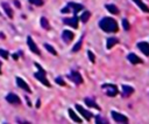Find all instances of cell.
<instances>
[{
  "mask_svg": "<svg viewBox=\"0 0 149 124\" xmlns=\"http://www.w3.org/2000/svg\"><path fill=\"white\" fill-rule=\"evenodd\" d=\"M99 27L106 33H116L119 30L118 22L112 18H102L99 21Z\"/></svg>",
  "mask_w": 149,
  "mask_h": 124,
  "instance_id": "obj_1",
  "label": "cell"
},
{
  "mask_svg": "<svg viewBox=\"0 0 149 124\" xmlns=\"http://www.w3.org/2000/svg\"><path fill=\"white\" fill-rule=\"evenodd\" d=\"M35 66H36V68L38 69V71L34 74L35 78H37V80H38L42 84H44L45 87H50V83H49V81L47 80V76H45V71H44V69H43L38 63H35Z\"/></svg>",
  "mask_w": 149,
  "mask_h": 124,
  "instance_id": "obj_2",
  "label": "cell"
},
{
  "mask_svg": "<svg viewBox=\"0 0 149 124\" xmlns=\"http://www.w3.org/2000/svg\"><path fill=\"white\" fill-rule=\"evenodd\" d=\"M101 89L105 90L106 95L109 96V97H114L118 95L119 90H118V87L115 84H111V83H105L101 85Z\"/></svg>",
  "mask_w": 149,
  "mask_h": 124,
  "instance_id": "obj_3",
  "label": "cell"
},
{
  "mask_svg": "<svg viewBox=\"0 0 149 124\" xmlns=\"http://www.w3.org/2000/svg\"><path fill=\"white\" fill-rule=\"evenodd\" d=\"M69 78H70L74 84H78V85L81 84V83L84 82L81 75H80L79 71H77V70H72V71L69 74Z\"/></svg>",
  "mask_w": 149,
  "mask_h": 124,
  "instance_id": "obj_4",
  "label": "cell"
},
{
  "mask_svg": "<svg viewBox=\"0 0 149 124\" xmlns=\"http://www.w3.org/2000/svg\"><path fill=\"white\" fill-rule=\"evenodd\" d=\"M78 21H79V19H78V16H77L76 14H74L72 18L63 19V22H64L65 25H68V26L72 27V28H78Z\"/></svg>",
  "mask_w": 149,
  "mask_h": 124,
  "instance_id": "obj_5",
  "label": "cell"
},
{
  "mask_svg": "<svg viewBox=\"0 0 149 124\" xmlns=\"http://www.w3.org/2000/svg\"><path fill=\"white\" fill-rule=\"evenodd\" d=\"M6 101H7L8 103H10V104H14V105H19V104L21 103L20 97H19L17 95L13 94V92L7 94V96H6Z\"/></svg>",
  "mask_w": 149,
  "mask_h": 124,
  "instance_id": "obj_6",
  "label": "cell"
},
{
  "mask_svg": "<svg viewBox=\"0 0 149 124\" xmlns=\"http://www.w3.org/2000/svg\"><path fill=\"white\" fill-rule=\"evenodd\" d=\"M76 109L79 111V113L86 119V120H90L92 117H93V113L92 112H90V111H87V110H85L81 105H79V104H76Z\"/></svg>",
  "mask_w": 149,
  "mask_h": 124,
  "instance_id": "obj_7",
  "label": "cell"
},
{
  "mask_svg": "<svg viewBox=\"0 0 149 124\" xmlns=\"http://www.w3.org/2000/svg\"><path fill=\"white\" fill-rule=\"evenodd\" d=\"M111 115L113 117V119L118 123H128V118L125 116V115H121L116 111H111Z\"/></svg>",
  "mask_w": 149,
  "mask_h": 124,
  "instance_id": "obj_8",
  "label": "cell"
},
{
  "mask_svg": "<svg viewBox=\"0 0 149 124\" xmlns=\"http://www.w3.org/2000/svg\"><path fill=\"white\" fill-rule=\"evenodd\" d=\"M27 44H28L29 49H30L33 53H35V54H37V55L41 54V53H40V49L37 48V46H36V43L34 42V40L31 39V36H28V37H27Z\"/></svg>",
  "mask_w": 149,
  "mask_h": 124,
  "instance_id": "obj_9",
  "label": "cell"
},
{
  "mask_svg": "<svg viewBox=\"0 0 149 124\" xmlns=\"http://www.w3.org/2000/svg\"><path fill=\"white\" fill-rule=\"evenodd\" d=\"M73 37H74V34H73L71 30H68V29L63 30V33H62V39H63L64 42L69 43V42H71V41L73 40Z\"/></svg>",
  "mask_w": 149,
  "mask_h": 124,
  "instance_id": "obj_10",
  "label": "cell"
},
{
  "mask_svg": "<svg viewBox=\"0 0 149 124\" xmlns=\"http://www.w3.org/2000/svg\"><path fill=\"white\" fill-rule=\"evenodd\" d=\"M68 7H69L70 11L72 9L73 14H77L79 11H81V9L84 8L83 5H80V4H76V2H69V4H68Z\"/></svg>",
  "mask_w": 149,
  "mask_h": 124,
  "instance_id": "obj_11",
  "label": "cell"
},
{
  "mask_svg": "<svg viewBox=\"0 0 149 124\" xmlns=\"http://www.w3.org/2000/svg\"><path fill=\"white\" fill-rule=\"evenodd\" d=\"M137 48H139L144 55L149 56V43H148V42H144V41L139 42V43H137Z\"/></svg>",
  "mask_w": 149,
  "mask_h": 124,
  "instance_id": "obj_12",
  "label": "cell"
},
{
  "mask_svg": "<svg viewBox=\"0 0 149 124\" xmlns=\"http://www.w3.org/2000/svg\"><path fill=\"white\" fill-rule=\"evenodd\" d=\"M16 84L21 88V89H23L24 91H27V92H31V90H30V88H29V85L26 83V81H23L21 77H16Z\"/></svg>",
  "mask_w": 149,
  "mask_h": 124,
  "instance_id": "obj_13",
  "label": "cell"
},
{
  "mask_svg": "<svg viewBox=\"0 0 149 124\" xmlns=\"http://www.w3.org/2000/svg\"><path fill=\"white\" fill-rule=\"evenodd\" d=\"M127 58H128V61L130 62V63H133V64H139V63H142V60L137 56V55H135L134 53H130V54H128L127 55Z\"/></svg>",
  "mask_w": 149,
  "mask_h": 124,
  "instance_id": "obj_14",
  "label": "cell"
},
{
  "mask_svg": "<svg viewBox=\"0 0 149 124\" xmlns=\"http://www.w3.org/2000/svg\"><path fill=\"white\" fill-rule=\"evenodd\" d=\"M1 6H2V8H3V11H5L6 15H7L9 19H12V18H13V9H12V7H10L7 2H2V4H1Z\"/></svg>",
  "mask_w": 149,
  "mask_h": 124,
  "instance_id": "obj_15",
  "label": "cell"
},
{
  "mask_svg": "<svg viewBox=\"0 0 149 124\" xmlns=\"http://www.w3.org/2000/svg\"><path fill=\"white\" fill-rule=\"evenodd\" d=\"M133 92H134L133 87H130V85H122V96L123 97H129Z\"/></svg>",
  "mask_w": 149,
  "mask_h": 124,
  "instance_id": "obj_16",
  "label": "cell"
},
{
  "mask_svg": "<svg viewBox=\"0 0 149 124\" xmlns=\"http://www.w3.org/2000/svg\"><path fill=\"white\" fill-rule=\"evenodd\" d=\"M85 104L88 106V108H94L97 110H100V106L94 102V99H91V98H85Z\"/></svg>",
  "mask_w": 149,
  "mask_h": 124,
  "instance_id": "obj_17",
  "label": "cell"
},
{
  "mask_svg": "<svg viewBox=\"0 0 149 124\" xmlns=\"http://www.w3.org/2000/svg\"><path fill=\"white\" fill-rule=\"evenodd\" d=\"M116 43H119V40H118L116 37H114V36H112V37H108V39H107V44H106V47H107V49H111V48L114 47Z\"/></svg>",
  "mask_w": 149,
  "mask_h": 124,
  "instance_id": "obj_18",
  "label": "cell"
},
{
  "mask_svg": "<svg viewBox=\"0 0 149 124\" xmlns=\"http://www.w3.org/2000/svg\"><path fill=\"white\" fill-rule=\"evenodd\" d=\"M69 116H70V118H71L73 122H76V123H81V118H79L78 115H77L72 109H69Z\"/></svg>",
  "mask_w": 149,
  "mask_h": 124,
  "instance_id": "obj_19",
  "label": "cell"
},
{
  "mask_svg": "<svg viewBox=\"0 0 149 124\" xmlns=\"http://www.w3.org/2000/svg\"><path fill=\"white\" fill-rule=\"evenodd\" d=\"M133 1H134V2H135V4H136V5H137V6H139L143 12L149 13V7H148V6H147L142 0H133Z\"/></svg>",
  "mask_w": 149,
  "mask_h": 124,
  "instance_id": "obj_20",
  "label": "cell"
},
{
  "mask_svg": "<svg viewBox=\"0 0 149 124\" xmlns=\"http://www.w3.org/2000/svg\"><path fill=\"white\" fill-rule=\"evenodd\" d=\"M106 9L112 14H119V8L113 4H107L106 5Z\"/></svg>",
  "mask_w": 149,
  "mask_h": 124,
  "instance_id": "obj_21",
  "label": "cell"
},
{
  "mask_svg": "<svg viewBox=\"0 0 149 124\" xmlns=\"http://www.w3.org/2000/svg\"><path fill=\"white\" fill-rule=\"evenodd\" d=\"M90 16H91V13H90L88 11H84L83 14L80 15V20H81L83 22H86V21L90 19Z\"/></svg>",
  "mask_w": 149,
  "mask_h": 124,
  "instance_id": "obj_22",
  "label": "cell"
},
{
  "mask_svg": "<svg viewBox=\"0 0 149 124\" xmlns=\"http://www.w3.org/2000/svg\"><path fill=\"white\" fill-rule=\"evenodd\" d=\"M81 43H83V36L79 39V41L73 46V48H72V51L73 53H77L78 50H80V48H81Z\"/></svg>",
  "mask_w": 149,
  "mask_h": 124,
  "instance_id": "obj_23",
  "label": "cell"
},
{
  "mask_svg": "<svg viewBox=\"0 0 149 124\" xmlns=\"http://www.w3.org/2000/svg\"><path fill=\"white\" fill-rule=\"evenodd\" d=\"M41 26H42V28H44V29H50V26H49V22H48V20L44 18V16H42L41 18Z\"/></svg>",
  "mask_w": 149,
  "mask_h": 124,
  "instance_id": "obj_24",
  "label": "cell"
},
{
  "mask_svg": "<svg viewBox=\"0 0 149 124\" xmlns=\"http://www.w3.org/2000/svg\"><path fill=\"white\" fill-rule=\"evenodd\" d=\"M44 48H45L49 53H51L52 55H57V51H56V49H55L52 46H50V44H48V43H44Z\"/></svg>",
  "mask_w": 149,
  "mask_h": 124,
  "instance_id": "obj_25",
  "label": "cell"
},
{
  "mask_svg": "<svg viewBox=\"0 0 149 124\" xmlns=\"http://www.w3.org/2000/svg\"><path fill=\"white\" fill-rule=\"evenodd\" d=\"M95 123L97 124H108V120L101 116H95Z\"/></svg>",
  "mask_w": 149,
  "mask_h": 124,
  "instance_id": "obj_26",
  "label": "cell"
},
{
  "mask_svg": "<svg viewBox=\"0 0 149 124\" xmlns=\"http://www.w3.org/2000/svg\"><path fill=\"white\" fill-rule=\"evenodd\" d=\"M122 26H123L125 30H129V29H130V25H129V22H128L127 19H123V20H122Z\"/></svg>",
  "mask_w": 149,
  "mask_h": 124,
  "instance_id": "obj_27",
  "label": "cell"
},
{
  "mask_svg": "<svg viewBox=\"0 0 149 124\" xmlns=\"http://www.w3.org/2000/svg\"><path fill=\"white\" fill-rule=\"evenodd\" d=\"M28 1L35 6H42L43 5V0H28Z\"/></svg>",
  "mask_w": 149,
  "mask_h": 124,
  "instance_id": "obj_28",
  "label": "cell"
},
{
  "mask_svg": "<svg viewBox=\"0 0 149 124\" xmlns=\"http://www.w3.org/2000/svg\"><path fill=\"white\" fill-rule=\"evenodd\" d=\"M87 55H88V58H90V61L93 63V62L95 61V56H94V54H93L91 50H87Z\"/></svg>",
  "mask_w": 149,
  "mask_h": 124,
  "instance_id": "obj_29",
  "label": "cell"
},
{
  "mask_svg": "<svg viewBox=\"0 0 149 124\" xmlns=\"http://www.w3.org/2000/svg\"><path fill=\"white\" fill-rule=\"evenodd\" d=\"M0 56H2L3 58H7L8 57V51L5 50V49H0Z\"/></svg>",
  "mask_w": 149,
  "mask_h": 124,
  "instance_id": "obj_30",
  "label": "cell"
},
{
  "mask_svg": "<svg viewBox=\"0 0 149 124\" xmlns=\"http://www.w3.org/2000/svg\"><path fill=\"white\" fill-rule=\"evenodd\" d=\"M56 83L59 84V85H65V82L63 81L62 77H57V78H56Z\"/></svg>",
  "mask_w": 149,
  "mask_h": 124,
  "instance_id": "obj_31",
  "label": "cell"
},
{
  "mask_svg": "<svg viewBox=\"0 0 149 124\" xmlns=\"http://www.w3.org/2000/svg\"><path fill=\"white\" fill-rule=\"evenodd\" d=\"M14 4L16 5V7H17V8H20V7H21V6H20V2H19L17 0H14Z\"/></svg>",
  "mask_w": 149,
  "mask_h": 124,
  "instance_id": "obj_32",
  "label": "cell"
},
{
  "mask_svg": "<svg viewBox=\"0 0 149 124\" xmlns=\"http://www.w3.org/2000/svg\"><path fill=\"white\" fill-rule=\"evenodd\" d=\"M17 57H19V55H17V54H13V58H15V60H16Z\"/></svg>",
  "mask_w": 149,
  "mask_h": 124,
  "instance_id": "obj_33",
  "label": "cell"
},
{
  "mask_svg": "<svg viewBox=\"0 0 149 124\" xmlns=\"http://www.w3.org/2000/svg\"><path fill=\"white\" fill-rule=\"evenodd\" d=\"M1 64H2V63H1V61H0V74H1Z\"/></svg>",
  "mask_w": 149,
  "mask_h": 124,
  "instance_id": "obj_34",
  "label": "cell"
}]
</instances>
